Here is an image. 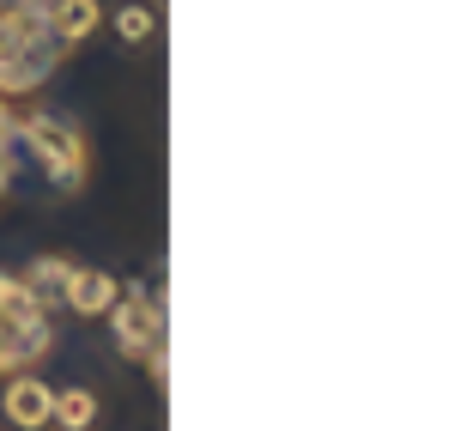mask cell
Segmentation results:
<instances>
[{
	"instance_id": "6da1fadb",
	"label": "cell",
	"mask_w": 467,
	"mask_h": 431,
	"mask_svg": "<svg viewBox=\"0 0 467 431\" xmlns=\"http://www.w3.org/2000/svg\"><path fill=\"white\" fill-rule=\"evenodd\" d=\"M73 43H61L49 25V6L43 0H18L0 13V98H25L61 68V55Z\"/></svg>"
},
{
	"instance_id": "7a4b0ae2",
	"label": "cell",
	"mask_w": 467,
	"mask_h": 431,
	"mask_svg": "<svg viewBox=\"0 0 467 431\" xmlns=\"http://www.w3.org/2000/svg\"><path fill=\"white\" fill-rule=\"evenodd\" d=\"M43 298L25 286V279L0 274V371H18V364H36L49 352V322H43Z\"/></svg>"
},
{
	"instance_id": "3957f363",
	"label": "cell",
	"mask_w": 467,
	"mask_h": 431,
	"mask_svg": "<svg viewBox=\"0 0 467 431\" xmlns=\"http://www.w3.org/2000/svg\"><path fill=\"white\" fill-rule=\"evenodd\" d=\"M109 328H116V346L128 359H146L152 383H164V304L140 286H121L116 304H109Z\"/></svg>"
},
{
	"instance_id": "277c9868",
	"label": "cell",
	"mask_w": 467,
	"mask_h": 431,
	"mask_svg": "<svg viewBox=\"0 0 467 431\" xmlns=\"http://www.w3.org/2000/svg\"><path fill=\"white\" fill-rule=\"evenodd\" d=\"M18 140L36 152V164L61 183V189H79L91 164V146L73 121H49V116H18Z\"/></svg>"
},
{
	"instance_id": "5b68a950",
	"label": "cell",
	"mask_w": 467,
	"mask_h": 431,
	"mask_svg": "<svg viewBox=\"0 0 467 431\" xmlns=\"http://www.w3.org/2000/svg\"><path fill=\"white\" fill-rule=\"evenodd\" d=\"M116 292L121 286L104 274V268H67V279H61V298H67L73 316H109Z\"/></svg>"
},
{
	"instance_id": "8992f818",
	"label": "cell",
	"mask_w": 467,
	"mask_h": 431,
	"mask_svg": "<svg viewBox=\"0 0 467 431\" xmlns=\"http://www.w3.org/2000/svg\"><path fill=\"white\" fill-rule=\"evenodd\" d=\"M6 419L18 431H43L55 419V389L43 377H13L6 383Z\"/></svg>"
},
{
	"instance_id": "52a82bcc",
	"label": "cell",
	"mask_w": 467,
	"mask_h": 431,
	"mask_svg": "<svg viewBox=\"0 0 467 431\" xmlns=\"http://www.w3.org/2000/svg\"><path fill=\"white\" fill-rule=\"evenodd\" d=\"M49 25H55V37H61V43H86V37L104 25V6H98V0H55V6H49Z\"/></svg>"
},
{
	"instance_id": "ba28073f",
	"label": "cell",
	"mask_w": 467,
	"mask_h": 431,
	"mask_svg": "<svg viewBox=\"0 0 467 431\" xmlns=\"http://www.w3.org/2000/svg\"><path fill=\"white\" fill-rule=\"evenodd\" d=\"M55 419L67 431H91V419H98V395L91 389H67V395H55Z\"/></svg>"
},
{
	"instance_id": "9c48e42d",
	"label": "cell",
	"mask_w": 467,
	"mask_h": 431,
	"mask_svg": "<svg viewBox=\"0 0 467 431\" xmlns=\"http://www.w3.org/2000/svg\"><path fill=\"white\" fill-rule=\"evenodd\" d=\"M61 279H67V261H36L31 274H25V286L49 304V298H61Z\"/></svg>"
},
{
	"instance_id": "30bf717a",
	"label": "cell",
	"mask_w": 467,
	"mask_h": 431,
	"mask_svg": "<svg viewBox=\"0 0 467 431\" xmlns=\"http://www.w3.org/2000/svg\"><path fill=\"white\" fill-rule=\"evenodd\" d=\"M116 31H121V43H146L158 25H152V13H146V6H121V13H116Z\"/></svg>"
},
{
	"instance_id": "8fae6325",
	"label": "cell",
	"mask_w": 467,
	"mask_h": 431,
	"mask_svg": "<svg viewBox=\"0 0 467 431\" xmlns=\"http://www.w3.org/2000/svg\"><path fill=\"white\" fill-rule=\"evenodd\" d=\"M13 134H18V116L6 110V98H0V194H6V146H13Z\"/></svg>"
}]
</instances>
